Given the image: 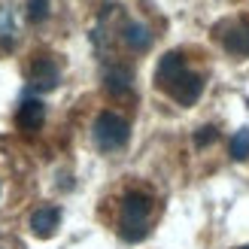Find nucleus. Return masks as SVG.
<instances>
[{"mask_svg": "<svg viewBox=\"0 0 249 249\" xmlns=\"http://www.w3.org/2000/svg\"><path fill=\"white\" fill-rule=\"evenodd\" d=\"M216 137H219V131L213 128V124H204V128H197V134H195V146H207V143H213L216 140Z\"/></svg>", "mask_w": 249, "mask_h": 249, "instance_id": "13", "label": "nucleus"}, {"mask_svg": "<svg viewBox=\"0 0 249 249\" xmlns=\"http://www.w3.org/2000/svg\"><path fill=\"white\" fill-rule=\"evenodd\" d=\"M119 40L131 49V52H146L149 46H152V34H149V28L146 24H140V21H134V18H124V16H119Z\"/></svg>", "mask_w": 249, "mask_h": 249, "instance_id": "6", "label": "nucleus"}, {"mask_svg": "<svg viewBox=\"0 0 249 249\" xmlns=\"http://www.w3.org/2000/svg\"><path fill=\"white\" fill-rule=\"evenodd\" d=\"M91 137H94V146L101 149V152H116V149H122L128 143L131 124H128V119L113 113V109H104L91 124Z\"/></svg>", "mask_w": 249, "mask_h": 249, "instance_id": "3", "label": "nucleus"}, {"mask_svg": "<svg viewBox=\"0 0 249 249\" xmlns=\"http://www.w3.org/2000/svg\"><path fill=\"white\" fill-rule=\"evenodd\" d=\"M58 222H61L58 207H40V210H34V216H31V231L36 237H52Z\"/></svg>", "mask_w": 249, "mask_h": 249, "instance_id": "9", "label": "nucleus"}, {"mask_svg": "<svg viewBox=\"0 0 249 249\" xmlns=\"http://www.w3.org/2000/svg\"><path fill=\"white\" fill-rule=\"evenodd\" d=\"M61 79V70L55 64V58H49V55H36L34 58V64L28 70V82H31V89L34 91H49V89H55Z\"/></svg>", "mask_w": 249, "mask_h": 249, "instance_id": "5", "label": "nucleus"}, {"mask_svg": "<svg viewBox=\"0 0 249 249\" xmlns=\"http://www.w3.org/2000/svg\"><path fill=\"white\" fill-rule=\"evenodd\" d=\"M46 119V107L43 101H36V97H28V101H21L18 113H16V124L21 131H36Z\"/></svg>", "mask_w": 249, "mask_h": 249, "instance_id": "8", "label": "nucleus"}, {"mask_svg": "<svg viewBox=\"0 0 249 249\" xmlns=\"http://www.w3.org/2000/svg\"><path fill=\"white\" fill-rule=\"evenodd\" d=\"M0 40H3V46L16 43V24H12V16H9L6 9L0 12Z\"/></svg>", "mask_w": 249, "mask_h": 249, "instance_id": "11", "label": "nucleus"}, {"mask_svg": "<svg viewBox=\"0 0 249 249\" xmlns=\"http://www.w3.org/2000/svg\"><path fill=\"white\" fill-rule=\"evenodd\" d=\"M155 85L179 107H192V104H197V97L204 94V76L185 64L182 52L161 55L158 67H155Z\"/></svg>", "mask_w": 249, "mask_h": 249, "instance_id": "1", "label": "nucleus"}, {"mask_svg": "<svg viewBox=\"0 0 249 249\" xmlns=\"http://www.w3.org/2000/svg\"><path fill=\"white\" fill-rule=\"evenodd\" d=\"M231 158L234 161H246L249 158V128H240L231 140Z\"/></svg>", "mask_w": 249, "mask_h": 249, "instance_id": "10", "label": "nucleus"}, {"mask_svg": "<svg viewBox=\"0 0 249 249\" xmlns=\"http://www.w3.org/2000/svg\"><path fill=\"white\" fill-rule=\"evenodd\" d=\"M49 16V0H28V18L36 24Z\"/></svg>", "mask_w": 249, "mask_h": 249, "instance_id": "12", "label": "nucleus"}, {"mask_svg": "<svg viewBox=\"0 0 249 249\" xmlns=\"http://www.w3.org/2000/svg\"><path fill=\"white\" fill-rule=\"evenodd\" d=\"M216 36L234 58H249V18H228L216 24Z\"/></svg>", "mask_w": 249, "mask_h": 249, "instance_id": "4", "label": "nucleus"}, {"mask_svg": "<svg viewBox=\"0 0 249 249\" xmlns=\"http://www.w3.org/2000/svg\"><path fill=\"white\" fill-rule=\"evenodd\" d=\"M240 249H249V246H240Z\"/></svg>", "mask_w": 249, "mask_h": 249, "instance_id": "14", "label": "nucleus"}, {"mask_svg": "<svg viewBox=\"0 0 249 249\" xmlns=\"http://www.w3.org/2000/svg\"><path fill=\"white\" fill-rule=\"evenodd\" d=\"M152 213H155V201L146 192H128L122 197V210H119V234L122 240L137 243L143 240L149 228H152Z\"/></svg>", "mask_w": 249, "mask_h": 249, "instance_id": "2", "label": "nucleus"}, {"mask_svg": "<svg viewBox=\"0 0 249 249\" xmlns=\"http://www.w3.org/2000/svg\"><path fill=\"white\" fill-rule=\"evenodd\" d=\"M104 89L109 97H131L134 94V73L128 67H122V64H113L107 73H104Z\"/></svg>", "mask_w": 249, "mask_h": 249, "instance_id": "7", "label": "nucleus"}]
</instances>
